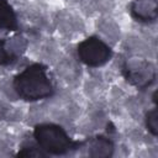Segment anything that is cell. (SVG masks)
<instances>
[{
	"mask_svg": "<svg viewBox=\"0 0 158 158\" xmlns=\"http://www.w3.org/2000/svg\"><path fill=\"white\" fill-rule=\"evenodd\" d=\"M47 156L48 154L37 143H26L16 153V157H47Z\"/></svg>",
	"mask_w": 158,
	"mask_h": 158,
	"instance_id": "cell-8",
	"label": "cell"
},
{
	"mask_svg": "<svg viewBox=\"0 0 158 158\" xmlns=\"http://www.w3.org/2000/svg\"><path fill=\"white\" fill-rule=\"evenodd\" d=\"M123 75L126 80L138 89L149 86L156 79V70L152 63L136 58L130 59L123 65Z\"/></svg>",
	"mask_w": 158,
	"mask_h": 158,
	"instance_id": "cell-4",
	"label": "cell"
},
{
	"mask_svg": "<svg viewBox=\"0 0 158 158\" xmlns=\"http://www.w3.org/2000/svg\"><path fill=\"white\" fill-rule=\"evenodd\" d=\"M16 94L26 101H38L53 95L54 88L43 64L33 63L14 78Z\"/></svg>",
	"mask_w": 158,
	"mask_h": 158,
	"instance_id": "cell-1",
	"label": "cell"
},
{
	"mask_svg": "<svg viewBox=\"0 0 158 158\" xmlns=\"http://www.w3.org/2000/svg\"><path fill=\"white\" fill-rule=\"evenodd\" d=\"M77 52L79 59L85 65L93 68L106 64L112 57L111 48L104 41L95 36L88 37L84 41H81L78 46Z\"/></svg>",
	"mask_w": 158,
	"mask_h": 158,
	"instance_id": "cell-3",
	"label": "cell"
},
{
	"mask_svg": "<svg viewBox=\"0 0 158 158\" xmlns=\"http://www.w3.org/2000/svg\"><path fill=\"white\" fill-rule=\"evenodd\" d=\"M88 153L90 157H111L114 153V143L105 136H96L89 141Z\"/></svg>",
	"mask_w": 158,
	"mask_h": 158,
	"instance_id": "cell-6",
	"label": "cell"
},
{
	"mask_svg": "<svg viewBox=\"0 0 158 158\" xmlns=\"http://www.w3.org/2000/svg\"><path fill=\"white\" fill-rule=\"evenodd\" d=\"M19 22L16 14L6 0H0V30L16 31Z\"/></svg>",
	"mask_w": 158,
	"mask_h": 158,
	"instance_id": "cell-7",
	"label": "cell"
},
{
	"mask_svg": "<svg viewBox=\"0 0 158 158\" xmlns=\"http://www.w3.org/2000/svg\"><path fill=\"white\" fill-rule=\"evenodd\" d=\"M36 143L49 156H63L77 151L83 143L72 139L65 130L56 123H40L33 128Z\"/></svg>",
	"mask_w": 158,
	"mask_h": 158,
	"instance_id": "cell-2",
	"label": "cell"
},
{
	"mask_svg": "<svg viewBox=\"0 0 158 158\" xmlns=\"http://www.w3.org/2000/svg\"><path fill=\"white\" fill-rule=\"evenodd\" d=\"M132 16L139 22H154L158 17L157 0H135L131 5Z\"/></svg>",
	"mask_w": 158,
	"mask_h": 158,
	"instance_id": "cell-5",
	"label": "cell"
},
{
	"mask_svg": "<svg viewBox=\"0 0 158 158\" xmlns=\"http://www.w3.org/2000/svg\"><path fill=\"white\" fill-rule=\"evenodd\" d=\"M146 127L151 132V135L157 136L158 135V116H157V109H151L146 112Z\"/></svg>",
	"mask_w": 158,
	"mask_h": 158,
	"instance_id": "cell-9",
	"label": "cell"
},
{
	"mask_svg": "<svg viewBox=\"0 0 158 158\" xmlns=\"http://www.w3.org/2000/svg\"><path fill=\"white\" fill-rule=\"evenodd\" d=\"M15 57L5 48V42L0 40V65H7L12 63Z\"/></svg>",
	"mask_w": 158,
	"mask_h": 158,
	"instance_id": "cell-10",
	"label": "cell"
}]
</instances>
